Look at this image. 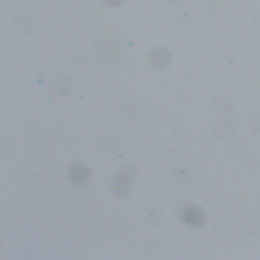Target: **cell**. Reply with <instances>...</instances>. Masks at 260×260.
<instances>
[{"mask_svg":"<svg viewBox=\"0 0 260 260\" xmlns=\"http://www.w3.org/2000/svg\"><path fill=\"white\" fill-rule=\"evenodd\" d=\"M171 61V53L168 49L159 48L150 56V62L155 68H164Z\"/></svg>","mask_w":260,"mask_h":260,"instance_id":"cell-1","label":"cell"},{"mask_svg":"<svg viewBox=\"0 0 260 260\" xmlns=\"http://www.w3.org/2000/svg\"><path fill=\"white\" fill-rule=\"evenodd\" d=\"M69 176L71 180L77 184H84L89 180L90 172L89 169L84 165H74L69 171Z\"/></svg>","mask_w":260,"mask_h":260,"instance_id":"cell-2","label":"cell"},{"mask_svg":"<svg viewBox=\"0 0 260 260\" xmlns=\"http://www.w3.org/2000/svg\"><path fill=\"white\" fill-rule=\"evenodd\" d=\"M183 221L190 226H198L202 223V214L196 207H188L183 213Z\"/></svg>","mask_w":260,"mask_h":260,"instance_id":"cell-3","label":"cell"},{"mask_svg":"<svg viewBox=\"0 0 260 260\" xmlns=\"http://www.w3.org/2000/svg\"><path fill=\"white\" fill-rule=\"evenodd\" d=\"M120 112L122 113L123 116L127 118H133L138 115L139 104L135 100L128 99L121 104Z\"/></svg>","mask_w":260,"mask_h":260,"instance_id":"cell-4","label":"cell"},{"mask_svg":"<svg viewBox=\"0 0 260 260\" xmlns=\"http://www.w3.org/2000/svg\"><path fill=\"white\" fill-rule=\"evenodd\" d=\"M172 180L177 184H184L189 181L191 177V173L189 169L185 166H178L176 167L171 174Z\"/></svg>","mask_w":260,"mask_h":260,"instance_id":"cell-5","label":"cell"},{"mask_svg":"<svg viewBox=\"0 0 260 260\" xmlns=\"http://www.w3.org/2000/svg\"><path fill=\"white\" fill-rule=\"evenodd\" d=\"M54 91L60 95V96H67L71 93L72 91V84L71 81L68 80L67 78H59L58 80L55 81L54 85Z\"/></svg>","mask_w":260,"mask_h":260,"instance_id":"cell-6","label":"cell"},{"mask_svg":"<svg viewBox=\"0 0 260 260\" xmlns=\"http://www.w3.org/2000/svg\"><path fill=\"white\" fill-rule=\"evenodd\" d=\"M129 184L130 181L117 176L112 182L113 193H115L116 195H124L129 189Z\"/></svg>","mask_w":260,"mask_h":260,"instance_id":"cell-7","label":"cell"},{"mask_svg":"<svg viewBox=\"0 0 260 260\" xmlns=\"http://www.w3.org/2000/svg\"><path fill=\"white\" fill-rule=\"evenodd\" d=\"M119 139L114 135H106L101 140V146L108 153L116 152L119 148Z\"/></svg>","mask_w":260,"mask_h":260,"instance_id":"cell-8","label":"cell"},{"mask_svg":"<svg viewBox=\"0 0 260 260\" xmlns=\"http://www.w3.org/2000/svg\"><path fill=\"white\" fill-rule=\"evenodd\" d=\"M117 51H118V48L115 44H114L113 40L106 39V41H104L103 46L101 47V52L105 58L108 59V58L116 57Z\"/></svg>","mask_w":260,"mask_h":260,"instance_id":"cell-9","label":"cell"},{"mask_svg":"<svg viewBox=\"0 0 260 260\" xmlns=\"http://www.w3.org/2000/svg\"><path fill=\"white\" fill-rule=\"evenodd\" d=\"M134 175H135V169L133 168L132 165H130V164H125L121 166L117 174V176L123 179H126V180L128 181H132Z\"/></svg>","mask_w":260,"mask_h":260,"instance_id":"cell-10","label":"cell"},{"mask_svg":"<svg viewBox=\"0 0 260 260\" xmlns=\"http://www.w3.org/2000/svg\"><path fill=\"white\" fill-rule=\"evenodd\" d=\"M162 214H164V213H162V209H160L158 207H155L149 213V220L156 224V223H158V222H160L162 220Z\"/></svg>","mask_w":260,"mask_h":260,"instance_id":"cell-11","label":"cell"},{"mask_svg":"<svg viewBox=\"0 0 260 260\" xmlns=\"http://www.w3.org/2000/svg\"><path fill=\"white\" fill-rule=\"evenodd\" d=\"M104 1L110 7H116L123 2V0H104Z\"/></svg>","mask_w":260,"mask_h":260,"instance_id":"cell-12","label":"cell"},{"mask_svg":"<svg viewBox=\"0 0 260 260\" xmlns=\"http://www.w3.org/2000/svg\"><path fill=\"white\" fill-rule=\"evenodd\" d=\"M172 1H175V2H181V1H184V0H172Z\"/></svg>","mask_w":260,"mask_h":260,"instance_id":"cell-13","label":"cell"}]
</instances>
